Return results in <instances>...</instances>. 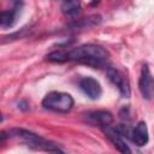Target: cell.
<instances>
[{"label":"cell","instance_id":"cell-1","mask_svg":"<svg viewBox=\"0 0 154 154\" xmlns=\"http://www.w3.org/2000/svg\"><path fill=\"white\" fill-rule=\"evenodd\" d=\"M47 60L52 63H66L77 61L91 67H106L108 66L109 53L99 45H82L71 49L60 48L53 51L47 55Z\"/></svg>","mask_w":154,"mask_h":154},{"label":"cell","instance_id":"cell-2","mask_svg":"<svg viewBox=\"0 0 154 154\" xmlns=\"http://www.w3.org/2000/svg\"><path fill=\"white\" fill-rule=\"evenodd\" d=\"M5 135L10 138L18 140L19 142L24 143L26 147L34 149V150H40V152H46L49 154H66L57 143L32 132L23 128H13L10 129L7 132L4 131Z\"/></svg>","mask_w":154,"mask_h":154},{"label":"cell","instance_id":"cell-3","mask_svg":"<svg viewBox=\"0 0 154 154\" xmlns=\"http://www.w3.org/2000/svg\"><path fill=\"white\" fill-rule=\"evenodd\" d=\"M73 103L75 101L72 96L63 91H51L42 100V106L46 109L58 112V113L70 112L73 107Z\"/></svg>","mask_w":154,"mask_h":154},{"label":"cell","instance_id":"cell-4","mask_svg":"<svg viewBox=\"0 0 154 154\" xmlns=\"http://www.w3.org/2000/svg\"><path fill=\"white\" fill-rule=\"evenodd\" d=\"M138 89L141 95L146 100H150L154 96V76L152 75L147 64H144L141 69L138 78Z\"/></svg>","mask_w":154,"mask_h":154},{"label":"cell","instance_id":"cell-5","mask_svg":"<svg viewBox=\"0 0 154 154\" xmlns=\"http://www.w3.org/2000/svg\"><path fill=\"white\" fill-rule=\"evenodd\" d=\"M107 77L118 88V90L123 97L130 96V84H129L126 76H124V73L122 71H119L116 67L107 66Z\"/></svg>","mask_w":154,"mask_h":154},{"label":"cell","instance_id":"cell-6","mask_svg":"<svg viewBox=\"0 0 154 154\" xmlns=\"http://www.w3.org/2000/svg\"><path fill=\"white\" fill-rule=\"evenodd\" d=\"M84 120L94 126H100L102 129L111 126L112 122H113V116L111 112L108 111H90L88 113L84 114Z\"/></svg>","mask_w":154,"mask_h":154},{"label":"cell","instance_id":"cell-7","mask_svg":"<svg viewBox=\"0 0 154 154\" xmlns=\"http://www.w3.org/2000/svg\"><path fill=\"white\" fill-rule=\"evenodd\" d=\"M78 85H79L81 90L84 93V95H87L91 100L100 99V96L102 94L101 84L99 83V81H96L93 77H83V78H81Z\"/></svg>","mask_w":154,"mask_h":154},{"label":"cell","instance_id":"cell-8","mask_svg":"<svg viewBox=\"0 0 154 154\" xmlns=\"http://www.w3.org/2000/svg\"><path fill=\"white\" fill-rule=\"evenodd\" d=\"M103 131H105L107 138L111 141V143L114 146V148L118 152H120L122 154H131V149H130L129 144L125 142L124 136H122L114 128L108 126V128H105Z\"/></svg>","mask_w":154,"mask_h":154},{"label":"cell","instance_id":"cell-9","mask_svg":"<svg viewBox=\"0 0 154 154\" xmlns=\"http://www.w3.org/2000/svg\"><path fill=\"white\" fill-rule=\"evenodd\" d=\"M130 138L138 147L146 146L148 143V141H149V134H148L147 124L144 122H138L137 125L131 130Z\"/></svg>","mask_w":154,"mask_h":154},{"label":"cell","instance_id":"cell-10","mask_svg":"<svg viewBox=\"0 0 154 154\" xmlns=\"http://www.w3.org/2000/svg\"><path fill=\"white\" fill-rule=\"evenodd\" d=\"M20 6H23V2H14V7L11 10L1 11L0 13V26L2 29L11 28L18 17V13L20 11Z\"/></svg>","mask_w":154,"mask_h":154},{"label":"cell","instance_id":"cell-11","mask_svg":"<svg viewBox=\"0 0 154 154\" xmlns=\"http://www.w3.org/2000/svg\"><path fill=\"white\" fill-rule=\"evenodd\" d=\"M61 12L67 17H76L81 12V4L78 1H64L61 4Z\"/></svg>","mask_w":154,"mask_h":154}]
</instances>
